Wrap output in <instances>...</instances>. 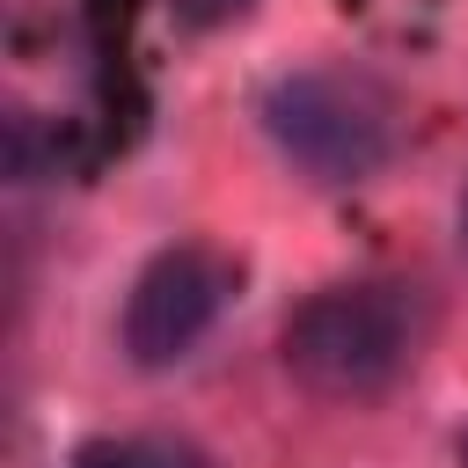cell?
Listing matches in <instances>:
<instances>
[{
	"mask_svg": "<svg viewBox=\"0 0 468 468\" xmlns=\"http://www.w3.org/2000/svg\"><path fill=\"white\" fill-rule=\"evenodd\" d=\"M424 344H431V292L410 278H336L307 292L278 329L285 373L322 402H373L402 388Z\"/></svg>",
	"mask_w": 468,
	"mask_h": 468,
	"instance_id": "obj_1",
	"label": "cell"
},
{
	"mask_svg": "<svg viewBox=\"0 0 468 468\" xmlns=\"http://www.w3.org/2000/svg\"><path fill=\"white\" fill-rule=\"evenodd\" d=\"M263 139L307 183H366L395 161V95L358 66H292L256 95Z\"/></svg>",
	"mask_w": 468,
	"mask_h": 468,
	"instance_id": "obj_2",
	"label": "cell"
},
{
	"mask_svg": "<svg viewBox=\"0 0 468 468\" xmlns=\"http://www.w3.org/2000/svg\"><path fill=\"white\" fill-rule=\"evenodd\" d=\"M241 292V263L212 241H168L161 256H146V271L132 278L124 292V322H117V344L139 373H168L183 366L212 322L234 307Z\"/></svg>",
	"mask_w": 468,
	"mask_h": 468,
	"instance_id": "obj_3",
	"label": "cell"
},
{
	"mask_svg": "<svg viewBox=\"0 0 468 468\" xmlns=\"http://www.w3.org/2000/svg\"><path fill=\"white\" fill-rule=\"evenodd\" d=\"M73 468H219V461L183 439H88L73 446Z\"/></svg>",
	"mask_w": 468,
	"mask_h": 468,
	"instance_id": "obj_4",
	"label": "cell"
},
{
	"mask_svg": "<svg viewBox=\"0 0 468 468\" xmlns=\"http://www.w3.org/2000/svg\"><path fill=\"white\" fill-rule=\"evenodd\" d=\"M176 15H183L190 29H219V22L249 15V0H176Z\"/></svg>",
	"mask_w": 468,
	"mask_h": 468,
	"instance_id": "obj_5",
	"label": "cell"
},
{
	"mask_svg": "<svg viewBox=\"0 0 468 468\" xmlns=\"http://www.w3.org/2000/svg\"><path fill=\"white\" fill-rule=\"evenodd\" d=\"M453 461H461V468H468V431H461V439H453Z\"/></svg>",
	"mask_w": 468,
	"mask_h": 468,
	"instance_id": "obj_6",
	"label": "cell"
},
{
	"mask_svg": "<svg viewBox=\"0 0 468 468\" xmlns=\"http://www.w3.org/2000/svg\"><path fill=\"white\" fill-rule=\"evenodd\" d=\"M461 234H468V197H461Z\"/></svg>",
	"mask_w": 468,
	"mask_h": 468,
	"instance_id": "obj_7",
	"label": "cell"
}]
</instances>
